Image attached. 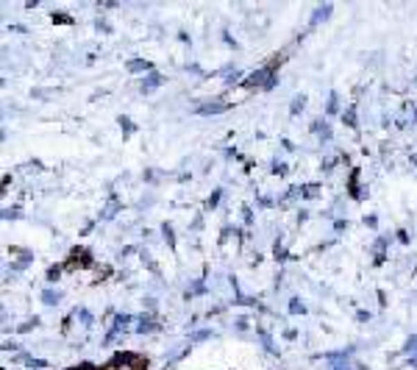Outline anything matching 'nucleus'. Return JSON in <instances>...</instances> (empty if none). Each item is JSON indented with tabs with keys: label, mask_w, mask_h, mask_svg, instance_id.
I'll list each match as a JSON object with an SVG mask.
<instances>
[{
	"label": "nucleus",
	"mask_w": 417,
	"mask_h": 370,
	"mask_svg": "<svg viewBox=\"0 0 417 370\" xmlns=\"http://www.w3.org/2000/svg\"><path fill=\"white\" fill-rule=\"evenodd\" d=\"M270 76H273V70H259L251 78H245V87H265L270 81Z\"/></svg>",
	"instance_id": "obj_1"
},
{
	"label": "nucleus",
	"mask_w": 417,
	"mask_h": 370,
	"mask_svg": "<svg viewBox=\"0 0 417 370\" xmlns=\"http://www.w3.org/2000/svg\"><path fill=\"white\" fill-rule=\"evenodd\" d=\"M159 328V323L153 320V315H142L139 320H136V331H142V334H148V331H156Z\"/></svg>",
	"instance_id": "obj_2"
},
{
	"label": "nucleus",
	"mask_w": 417,
	"mask_h": 370,
	"mask_svg": "<svg viewBox=\"0 0 417 370\" xmlns=\"http://www.w3.org/2000/svg\"><path fill=\"white\" fill-rule=\"evenodd\" d=\"M331 12H334V9H331V3H326V6H320V9H317V12L312 15V26H317V23H323V20H328V17H331Z\"/></svg>",
	"instance_id": "obj_3"
},
{
	"label": "nucleus",
	"mask_w": 417,
	"mask_h": 370,
	"mask_svg": "<svg viewBox=\"0 0 417 370\" xmlns=\"http://www.w3.org/2000/svg\"><path fill=\"white\" fill-rule=\"evenodd\" d=\"M128 70H131V73H142V70L153 73V64L145 62V59H131V62H128Z\"/></svg>",
	"instance_id": "obj_4"
},
{
	"label": "nucleus",
	"mask_w": 417,
	"mask_h": 370,
	"mask_svg": "<svg viewBox=\"0 0 417 370\" xmlns=\"http://www.w3.org/2000/svg\"><path fill=\"white\" fill-rule=\"evenodd\" d=\"M226 109H229L226 103H206V106L197 109V114H220V112H226Z\"/></svg>",
	"instance_id": "obj_5"
},
{
	"label": "nucleus",
	"mask_w": 417,
	"mask_h": 370,
	"mask_svg": "<svg viewBox=\"0 0 417 370\" xmlns=\"http://www.w3.org/2000/svg\"><path fill=\"white\" fill-rule=\"evenodd\" d=\"M128 328H131V317H128V315H120L117 323H114V328H112V334H109V340H112L117 331H128Z\"/></svg>",
	"instance_id": "obj_6"
},
{
	"label": "nucleus",
	"mask_w": 417,
	"mask_h": 370,
	"mask_svg": "<svg viewBox=\"0 0 417 370\" xmlns=\"http://www.w3.org/2000/svg\"><path fill=\"white\" fill-rule=\"evenodd\" d=\"M161 81H164V78H161L159 73H150V76H148V78L142 81V89H145V92H150V89H156V87H159Z\"/></svg>",
	"instance_id": "obj_7"
},
{
	"label": "nucleus",
	"mask_w": 417,
	"mask_h": 370,
	"mask_svg": "<svg viewBox=\"0 0 417 370\" xmlns=\"http://www.w3.org/2000/svg\"><path fill=\"white\" fill-rule=\"evenodd\" d=\"M59 301H62V295H59V292H53V290H45V292H42V303L53 306V303H59Z\"/></svg>",
	"instance_id": "obj_8"
},
{
	"label": "nucleus",
	"mask_w": 417,
	"mask_h": 370,
	"mask_svg": "<svg viewBox=\"0 0 417 370\" xmlns=\"http://www.w3.org/2000/svg\"><path fill=\"white\" fill-rule=\"evenodd\" d=\"M203 292H206L203 281H195V284H189V287H186V298H192V295H203Z\"/></svg>",
	"instance_id": "obj_9"
},
{
	"label": "nucleus",
	"mask_w": 417,
	"mask_h": 370,
	"mask_svg": "<svg viewBox=\"0 0 417 370\" xmlns=\"http://www.w3.org/2000/svg\"><path fill=\"white\" fill-rule=\"evenodd\" d=\"M290 312H292V315H303V312H306V306H303L298 298H292V301H290Z\"/></svg>",
	"instance_id": "obj_10"
},
{
	"label": "nucleus",
	"mask_w": 417,
	"mask_h": 370,
	"mask_svg": "<svg viewBox=\"0 0 417 370\" xmlns=\"http://www.w3.org/2000/svg\"><path fill=\"white\" fill-rule=\"evenodd\" d=\"M164 240H167V245H170V248H175V234H172V229H170V226H164Z\"/></svg>",
	"instance_id": "obj_11"
},
{
	"label": "nucleus",
	"mask_w": 417,
	"mask_h": 370,
	"mask_svg": "<svg viewBox=\"0 0 417 370\" xmlns=\"http://www.w3.org/2000/svg\"><path fill=\"white\" fill-rule=\"evenodd\" d=\"M303 106H306V98H295V100H292V114H298Z\"/></svg>",
	"instance_id": "obj_12"
},
{
	"label": "nucleus",
	"mask_w": 417,
	"mask_h": 370,
	"mask_svg": "<svg viewBox=\"0 0 417 370\" xmlns=\"http://www.w3.org/2000/svg\"><path fill=\"white\" fill-rule=\"evenodd\" d=\"M117 209H120V206H117V204L112 201V204H109V209H106V212H103L100 218H103V220H109V218H114V212H117Z\"/></svg>",
	"instance_id": "obj_13"
},
{
	"label": "nucleus",
	"mask_w": 417,
	"mask_h": 370,
	"mask_svg": "<svg viewBox=\"0 0 417 370\" xmlns=\"http://www.w3.org/2000/svg\"><path fill=\"white\" fill-rule=\"evenodd\" d=\"M59 276H62V267H59V265H56V267H51V270H48V281H56V279H59Z\"/></svg>",
	"instance_id": "obj_14"
},
{
	"label": "nucleus",
	"mask_w": 417,
	"mask_h": 370,
	"mask_svg": "<svg viewBox=\"0 0 417 370\" xmlns=\"http://www.w3.org/2000/svg\"><path fill=\"white\" fill-rule=\"evenodd\" d=\"M403 351H406V353H411V351H417V337H409V342L403 345Z\"/></svg>",
	"instance_id": "obj_15"
},
{
	"label": "nucleus",
	"mask_w": 417,
	"mask_h": 370,
	"mask_svg": "<svg viewBox=\"0 0 417 370\" xmlns=\"http://www.w3.org/2000/svg\"><path fill=\"white\" fill-rule=\"evenodd\" d=\"M220 195H223V193L218 190V193H215L212 198H208V201H206V206H208V209H212V206H218V201H220Z\"/></svg>",
	"instance_id": "obj_16"
},
{
	"label": "nucleus",
	"mask_w": 417,
	"mask_h": 370,
	"mask_svg": "<svg viewBox=\"0 0 417 370\" xmlns=\"http://www.w3.org/2000/svg\"><path fill=\"white\" fill-rule=\"evenodd\" d=\"M342 120H345L348 125H356V117H353V109H348V112L342 114Z\"/></svg>",
	"instance_id": "obj_17"
},
{
	"label": "nucleus",
	"mask_w": 417,
	"mask_h": 370,
	"mask_svg": "<svg viewBox=\"0 0 417 370\" xmlns=\"http://www.w3.org/2000/svg\"><path fill=\"white\" fill-rule=\"evenodd\" d=\"M120 128H125V131L131 134V131H134V123H131L128 117H120Z\"/></svg>",
	"instance_id": "obj_18"
},
{
	"label": "nucleus",
	"mask_w": 417,
	"mask_h": 370,
	"mask_svg": "<svg viewBox=\"0 0 417 370\" xmlns=\"http://www.w3.org/2000/svg\"><path fill=\"white\" fill-rule=\"evenodd\" d=\"M326 112H328V114H334V112H337V95H331V98H328V109H326Z\"/></svg>",
	"instance_id": "obj_19"
},
{
	"label": "nucleus",
	"mask_w": 417,
	"mask_h": 370,
	"mask_svg": "<svg viewBox=\"0 0 417 370\" xmlns=\"http://www.w3.org/2000/svg\"><path fill=\"white\" fill-rule=\"evenodd\" d=\"M76 315H81V323H84V326H92V317H89V312H84V309H81V312H76Z\"/></svg>",
	"instance_id": "obj_20"
},
{
	"label": "nucleus",
	"mask_w": 417,
	"mask_h": 370,
	"mask_svg": "<svg viewBox=\"0 0 417 370\" xmlns=\"http://www.w3.org/2000/svg\"><path fill=\"white\" fill-rule=\"evenodd\" d=\"M206 337H215V331H197V334H192V340H206Z\"/></svg>",
	"instance_id": "obj_21"
},
{
	"label": "nucleus",
	"mask_w": 417,
	"mask_h": 370,
	"mask_svg": "<svg viewBox=\"0 0 417 370\" xmlns=\"http://www.w3.org/2000/svg\"><path fill=\"white\" fill-rule=\"evenodd\" d=\"M301 195H303V198H312V195H317V187H306V190H301Z\"/></svg>",
	"instance_id": "obj_22"
},
{
	"label": "nucleus",
	"mask_w": 417,
	"mask_h": 370,
	"mask_svg": "<svg viewBox=\"0 0 417 370\" xmlns=\"http://www.w3.org/2000/svg\"><path fill=\"white\" fill-rule=\"evenodd\" d=\"M273 173H278V175H284V173H287V167H284V164H273Z\"/></svg>",
	"instance_id": "obj_23"
},
{
	"label": "nucleus",
	"mask_w": 417,
	"mask_h": 370,
	"mask_svg": "<svg viewBox=\"0 0 417 370\" xmlns=\"http://www.w3.org/2000/svg\"><path fill=\"white\" fill-rule=\"evenodd\" d=\"M409 364H414V367H417V356H411V362H409Z\"/></svg>",
	"instance_id": "obj_24"
}]
</instances>
